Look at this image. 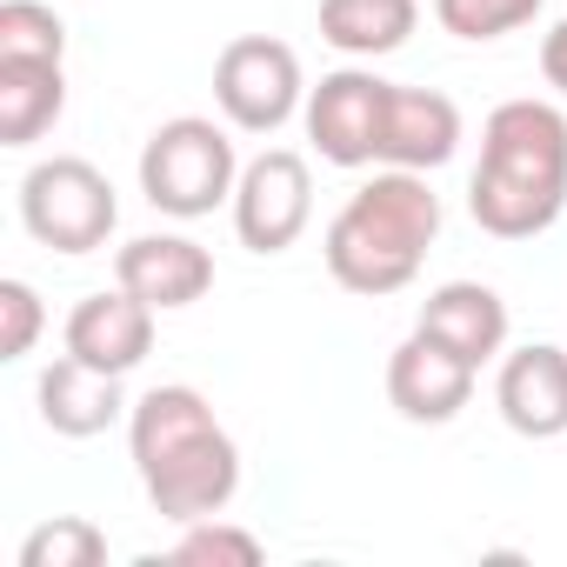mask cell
<instances>
[{
    "instance_id": "1",
    "label": "cell",
    "mask_w": 567,
    "mask_h": 567,
    "mask_svg": "<svg viewBox=\"0 0 567 567\" xmlns=\"http://www.w3.org/2000/svg\"><path fill=\"white\" fill-rule=\"evenodd\" d=\"M127 454L147 487V507L174 527L220 514L240 494V447L194 388H147L127 408Z\"/></svg>"
},
{
    "instance_id": "2",
    "label": "cell",
    "mask_w": 567,
    "mask_h": 567,
    "mask_svg": "<svg viewBox=\"0 0 567 567\" xmlns=\"http://www.w3.org/2000/svg\"><path fill=\"white\" fill-rule=\"evenodd\" d=\"M567 207V114L554 101H501L481 127L467 214L494 240H534Z\"/></svg>"
},
{
    "instance_id": "3",
    "label": "cell",
    "mask_w": 567,
    "mask_h": 567,
    "mask_svg": "<svg viewBox=\"0 0 567 567\" xmlns=\"http://www.w3.org/2000/svg\"><path fill=\"white\" fill-rule=\"evenodd\" d=\"M441 234V194L427 187V174L414 167H381L374 181H361L348 194V207L328 220V274L341 280L348 295H401L408 280L421 274L427 247Z\"/></svg>"
},
{
    "instance_id": "4",
    "label": "cell",
    "mask_w": 567,
    "mask_h": 567,
    "mask_svg": "<svg viewBox=\"0 0 567 567\" xmlns=\"http://www.w3.org/2000/svg\"><path fill=\"white\" fill-rule=\"evenodd\" d=\"M234 181H240V161H234V141L220 121L174 114L141 147V194H147V207H161L174 220L214 214L220 200H234Z\"/></svg>"
},
{
    "instance_id": "5",
    "label": "cell",
    "mask_w": 567,
    "mask_h": 567,
    "mask_svg": "<svg viewBox=\"0 0 567 567\" xmlns=\"http://www.w3.org/2000/svg\"><path fill=\"white\" fill-rule=\"evenodd\" d=\"M121 220V200H114V181L81 161V154H54V161H34L28 181H21V227L54 247V254H94L107 247Z\"/></svg>"
},
{
    "instance_id": "6",
    "label": "cell",
    "mask_w": 567,
    "mask_h": 567,
    "mask_svg": "<svg viewBox=\"0 0 567 567\" xmlns=\"http://www.w3.org/2000/svg\"><path fill=\"white\" fill-rule=\"evenodd\" d=\"M214 101H220L227 127H240V134H280L308 107L301 54L288 41H274V34L227 41L220 61H214Z\"/></svg>"
},
{
    "instance_id": "7",
    "label": "cell",
    "mask_w": 567,
    "mask_h": 567,
    "mask_svg": "<svg viewBox=\"0 0 567 567\" xmlns=\"http://www.w3.org/2000/svg\"><path fill=\"white\" fill-rule=\"evenodd\" d=\"M315 220V174L295 147H267L234 181V234L254 254H288Z\"/></svg>"
},
{
    "instance_id": "8",
    "label": "cell",
    "mask_w": 567,
    "mask_h": 567,
    "mask_svg": "<svg viewBox=\"0 0 567 567\" xmlns=\"http://www.w3.org/2000/svg\"><path fill=\"white\" fill-rule=\"evenodd\" d=\"M388 94L394 81L368 74V68H341L321 87H308V141L328 167H374L381 161V134H388Z\"/></svg>"
},
{
    "instance_id": "9",
    "label": "cell",
    "mask_w": 567,
    "mask_h": 567,
    "mask_svg": "<svg viewBox=\"0 0 567 567\" xmlns=\"http://www.w3.org/2000/svg\"><path fill=\"white\" fill-rule=\"evenodd\" d=\"M474 374H481V368H467L461 354H447L441 341H427V334L414 328V334L388 354V401H394L401 421L441 427V421H454V414L474 401Z\"/></svg>"
},
{
    "instance_id": "10",
    "label": "cell",
    "mask_w": 567,
    "mask_h": 567,
    "mask_svg": "<svg viewBox=\"0 0 567 567\" xmlns=\"http://www.w3.org/2000/svg\"><path fill=\"white\" fill-rule=\"evenodd\" d=\"M114 280L127 295H141L154 315H174L214 288V254L187 234H141L114 254Z\"/></svg>"
},
{
    "instance_id": "11",
    "label": "cell",
    "mask_w": 567,
    "mask_h": 567,
    "mask_svg": "<svg viewBox=\"0 0 567 567\" xmlns=\"http://www.w3.org/2000/svg\"><path fill=\"white\" fill-rule=\"evenodd\" d=\"M494 408H501V421H507L520 441H554V434H567V348L534 341V348L501 354Z\"/></svg>"
},
{
    "instance_id": "12",
    "label": "cell",
    "mask_w": 567,
    "mask_h": 567,
    "mask_svg": "<svg viewBox=\"0 0 567 567\" xmlns=\"http://www.w3.org/2000/svg\"><path fill=\"white\" fill-rule=\"evenodd\" d=\"M427 341H441L447 354H461L467 368H487L507 354V301L487 288V280H447L421 301V321H414Z\"/></svg>"
},
{
    "instance_id": "13",
    "label": "cell",
    "mask_w": 567,
    "mask_h": 567,
    "mask_svg": "<svg viewBox=\"0 0 567 567\" xmlns=\"http://www.w3.org/2000/svg\"><path fill=\"white\" fill-rule=\"evenodd\" d=\"M68 354L101 368V374H134L154 354V308L127 288L114 295H87L68 315Z\"/></svg>"
},
{
    "instance_id": "14",
    "label": "cell",
    "mask_w": 567,
    "mask_h": 567,
    "mask_svg": "<svg viewBox=\"0 0 567 567\" xmlns=\"http://www.w3.org/2000/svg\"><path fill=\"white\" fill-rule=\"evenodd\" d=\"M461 147V107L434 87H394L388 94V134H381V167H414L434 174Z\"/></svg>"
},
{
    "instance_id": "15",
    "label": "cell",
    "mask_w": 567,
    "mask_h": 567,
    "mask_svg": "<svg viewBox=\"0 0 567 567\" xmlns=\"http://www.w3.org/2000/svg\"><path fill=\"white\" fill-rule=\"evenodd\" d=\"M121 414H127L121 374H101V368H87V361H74V354H61V361L41 374V421H48L54 434L94 441V434H107Z\"/></svg>"
},
{
    "instance_id": "16",
    "label": "cell",
    "mask_w": 567,
    "mask_h": 567,
    "mask_svg": "<svg viewBox=\"0 0 567 567\" xmlns=\"http://www.w3.org/2000/svg\"><path fill=\"white\" fill-rule=\"evenodd\" d=\"M68 107L61 61H0V147H34Z\"/></svg>"
},
{
    "instance_id": "17",
    "label": "cell",
    "mask_w": 567,
    "mask_h": 567,
    "mask_svg": "<svg viewBox=\"0 0 567 567\" xmlns=\"http://www.w3.org/2000/svg\"><path fill=\"white\" fill-rule=\"evenodd\" d=\"M414 21H421V0H321V41L354 61L408 48Z\"/></svg>"
},
{
    "instance_id": "18",
    "label": "cell",
    "mask_w": 567,
    "mask_h": 567,
    "mask_svg": "<svg viewBox=\"0 0 567 567\" xmlns=\"http://www.w3.org/2000/svg\"><path fill=\"white\" fill-rule=\"evenodd\" d=\"M68 21L48 0H0V61H61Z\"/></svg>"
},
{
    "instance_id": "19",
    "label": "cell",
    "mask_w": 567,
    "mask_h": 567,
    "mask_svg": "<svg viewBox=\"0 0 567 567\" xmlns=\"http://www.w3.org/2000/svg\"><path fill=\"white\" fill-rule=\"evenodd\" d=\"M107 560V534L81 514H54L21 540V567H101Z\"/></svg>"
},
{
    "instance_id": "20",
    "label": "cell",
    "mask_w": 567,
    "mask_h": 567,
    "mask_svg": "<svg viewBox=\"0 0 567 567\" xmlns=\"http://www.w3.org/2000/svg\"><path fill=\"white\" fill-rule=\"evenodd\" d=\"M540 14V0H434V21L454 41H501Z\"/></svg>"
},
{
    "instance_id": "21",
    "label": "cell",
    "mask_w": 567,
    "mask_h": 567,
    "mask_svg": "<svg viewBox=\"0 0 567 567\" xmlns=\"http://www.w3.org/2000/svg\"><path fill=\"white\" fill-rule=\"evenodd\" d=\"M174 560H187V567H254L260 560V540L247 527H227L220 514H207V520H187L181 527Z\"/></svg>"
},
{
    "instance_id": "22",
    "label": "cell",
    "mask_w": 567,
    "mask_h": 567,
    "mask_svg": "<svg viewBox=\"0 0 567 567\" xmlns=\"http://www.w3.org/2000/svg\"><path fill=\"white\" fill-rule=\"evenodd\" d=\"M48 328V308L28 280H0V361H28Z\"/></svg>"
},
{
    "instance_id": "23",
    "label": "cell",
    "mask_w": 567,
    "mask_h": 567,
    "mask_svg": "<svg viewBox=\"0 0 567 567\" xmlns=\"http://www.w3.org/2000/svg\"><path fill=\"white\" fill-rule=\"evenodd\" d=\"M540 74H547V87L567 101V14L554 21V34L540 41Z\"/></svg>"
}]
</instances>
